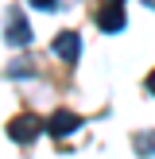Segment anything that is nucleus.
Here are the masks:
<instances>
[{
    "label": "nucleus",
    "mask_w": 155,
    "mask_h": 159,
    "mask_svg": "<svg viewBox=\"0 0 155 159\" xmlns=\"http://www.w3.org/2000/svg\"><path fill=\"white\" fill-rule=\"evenodd\" d=\"M54 54L66 62H78V54H82V39H78V31H62L58 39H54Z\"/></svg>",
    "instance_id": "nucleus-4"
},
{
    "label": "nucleus",
    "mask_w": 155,
    "mask_h": 159,
    "mask_svg": "<svg viewBox=\"0 0 155 159\" xmlns=\"http://www.w3.org/2000/svg\"><path fill=\"white\" fill-rule=\"evenodd\" d=\"M78 124H82V120H78L74 113H66V109H58V113L46 116V132H51V136H70Z\"/></svg>",
    "instance_id": "nucleus-5"
},
{
    "label": "nucleus",
    "mask_w": 155,
    "mask_h": 159,
    "mask_svg": "<svg viewBox=\"0 0 155 159\" xmlns=\"http://www.w3.org/2000/svg\"><path fill=\"white\" fill-rule=\"evenodd\" d=\"M144 4H147V8H155V0H144Z\"/></svg>",
    "instance_id": "nucleus-9"
},
{
    "label": "nucleus",
    "mask_w": 155,
    "mask_h": 159,
    "mask_svg": "<svg viewBox=\"0 0 155 159\" xmlns=\"http://www.w3.org/2000/svg\"><path fill=\"white\" fill-rule=\"evenodd\" d=\"M97 23H101L105 31H120V27H124V0H101Z\"/></svg>",
    "instance_id": "nucleus-2"
},
{
    "label": "nucleus",
    "mask_w": 155,
    "mask_h": 159,
    "mask_svg": "<svg viewBox=\"0 0 155 159\" xmlns=\"http://www.w3.org/2000/svg\"><path fill=\"white\" fill-rule=\"evenodd\" d=\"M31 4L43 8V12H54V8H58V0H31Z\"/></svg>",
    "instance_id": "nucleus-7"
},
{
    "label": "nucleus",
    "mask_w": 155,
    "mask_h": 159,
    "mask_svg": "<svg viewBox=\"0 0 155 159\" xmlns=\"http://www.w3.org/2000/svg\"><path fill=\"white\" fill-rule=\"evenodd\" d=\"M8 43L12 47H27L31 43V27H27V20H23L16 8L8 12Z\"/></svg>",
    "instance_id": "nucleus-3"
},
{
    "label": "nucleus",
    "mask_w": 155,
    "mask_h": 159,
    "mask_svg": "<svg viewBox=\"0 0 155 159\" xmlns=\"http://www.w3.org/2000/svg\"><path fill=\"white\" fill-rule=\"evenodd\" d=\"M144 85H147V93H155V70L147 74V82H144Z\"/></svg>",
    "instance_id": "nucleus-8"
},
{
    "label": "nucleus",
    "mask_w": 155,
    "mask_h": 159,
    "mask_svg": "<svg viewBox=\"0 0 155 159\" xmlns=\"http://www.w3.org/2000/svg\"><path fill=\"white\" fill-rule=\"evenodd\" d=\"M43 132H46V120H39V116H31V113L16 116V120L8 124V136H12L16 144H35Z\"/></svg>",
    "instance_id": "nucleus-1"
},
{
    "label": "nucleus",
    "mask_w": 155,
    "mask_h": 159,
    "mask_svg": "<svg viewBox=\"0 0 155 159\" xmlns=\"http://www.w3.org/2000/svg\"><path fill=\"white\" fill-rule=\"evenodd\" d=\"M136 148H140V152H155V132H147V136H136Z\"/></svg>",
    "instance_id": "nucleus-6"
}]
</instances>
